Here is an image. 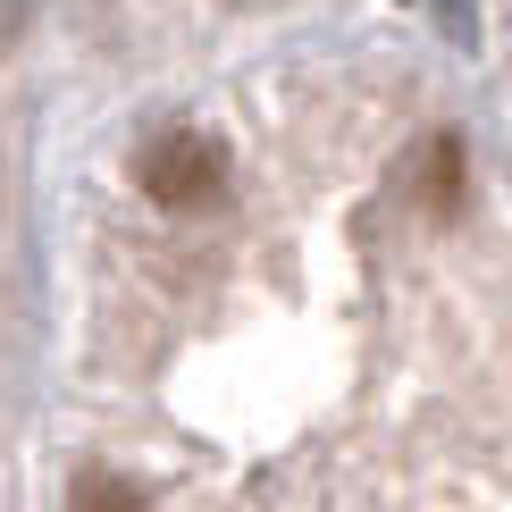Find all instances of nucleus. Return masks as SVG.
<instances>
[{
	"label": "nucleus",
	"mask_w": 512,
	"mask_h": 512,
	"mask_svg": "<svg viewBox=\"0 0 512 512\" xmlns=\"http://www.w3.org/2000/svg\"><path fill=\"white\" fill-rule=\"evenodd\" d=\"M135 177H143V194H152L160 210H210L227 194V143L177 126V135H160L152 152L135 160Z\"/></svg>",
	"instance_id": "nucleus-1"
},
{
	"label": "nucleus",
	"mask_w": 512,
	"mask_h": 512,
	"mask_svg": "<svg viewBox=\"0 0 512 512\" xmlns=\"http://www.w3.org/2000/svg\"><path fill=\"white\" fill-rule=\"evenodd\" d=\"M420 194H429V210H454L462 202V143L454 135L429 143V185H420Z\"/></svg>",
	"instance_id": "nucleus-2"
},
{
	"label": "nucleus",
	"mask_w": 512,
	"mask_h": 512,
	"mask_svg": "<svg viewBox=\"0 0 512 512\" xmlns=\"http://www.w3.org/2000/svg\"><path fill=\"white\" fill-rule=\"evenodd\" d=\"M76 512H143V487H126L118 471H84L76 479Z\"/></svg>",
	"instance_id": "nucleus-3"
},
{
	"label": "nucleus",
	"mask_w": 512,
	"mask_h": 512,
	"mask_svg": "<svg viewBox=\"0 0 512 512\" xmlns=\"http://www.w3.org/2000/svg\"><path fill=\"white\" fill-rule=\"evenodd\" d=\"M26 17H34V0H0V51H9V42L26 34Z\"/></svg>",
	"instance_id": "nucleus-4"
}]
</instances>
